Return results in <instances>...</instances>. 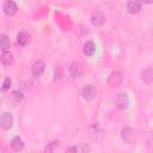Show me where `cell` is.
I'll return each instance as SVG.
<instances>
[{
	"label": "cell",
	"mask_w": 153,
	"mask_h": 153,
	"mask_svg": "<svg viewBox=\"0 0 153 153\" xmlns=\"http://www.w3.org/2000/svg\"><path fill=\"white\" fill-rule=\"evenodd\" d=\"M68 72H69V75H71L73 79H79V78H81V76L84 75V68H82L81 63H79V62H73V63H71Z\"/></svg>",
	"instance_id": "cell-6"
},
{
	"label": "cell",
	"mask_w": 153,
	"mask_h": 153,
	"mask_svg": "<svg viewBox=\"0 0 153 153\" xmlns=\"http://www.w3.org/2000/svg\"><path fill=\"white\" fill-rule=\"evenodd\" d=\"M59 141H51L47 147H45V152H53V151H55V149H57L59 148Z\"/></svg>",
	"instance_id": "cell-19"
},
{
	"label": "cell",
	"mask_w": 153,
	"mask_h": 153,
	"mask_svg": "<svg viewBox=\"0 0 153 153\" xmlns=\"http://www.w3.org/2000/svg\"><path fill=\"white\" fill-rule=\"evenodd\" d=\"M2 11L6 16L13 17L18 11V6L13 0H5L2 4Z\"/></svg>",
	"instance_id": "cell-5"
},
{
	"label": "cell",
	"mask_w": 153,
	"mask_h": 153,
	"mask_svg": "<svg viewBox=\"0 0 153 153\" xmlns=\"http://www.w3.org/2000/svg\"><path fill=\"white\" fill-rule=\"evenodd\" d=\"M141 79L146 84H153V69L152 68H146L141 72Z\"/></svg>",
	"instance_id": "cell-15"
},
{
	"label": "cell",
	"mask_w": 153,
	"mask_h": 153,
	"mask_svg": "<svg viewBox=\"0 0 153 153\" xmlns=\"http://www.w3.org/2000/svg\"><path fill=\"white\" fill-rule=\"evenodd\" d=\"M82 53L86 56H92L96 53V44L92 41H87L82 47Z\"/></svg>",
	"instance_id": "cell-14"
},
{
	"label": "cell",
	"mask_w": 153,
	"mask_h": 153,
	"mask_svg": "<svg viewBox=\"0 0 153 153\" xmlns=\"http://www.w3.org/2000/svg\"><path fill=\"white\" fill-rule=\"evenodd\" d=\"M121 137L123 140L124 143L127 145H131L134 141V129L130 127H124L121 130Z\"/></svg>",
	"instance_id": "cell-7"
},
{
	"label": "cell",
	"mask_w": 153,
	"mask_h": 153,
	"mask_svg": "<svg viewBox=\"0 0 153 153\" xmlns=\"http://www.w3.org/2000/svg\"><path fill=\"white\" fill-rule=\"evenodd\" d=\"M0 60H1V63L6 67H10L13 65L14 62V57L13 55L10 53V51H1V56H0Z\"/></svg>",
	"instance_id": "cell-12"
},
{
	"label": "cell",
	"mask_w": 153,
	"mask_h": 153,
	"mask_svg": "<svg viewBox=\"0 0 153 153\" xmlns=\"http://www.w3.org/2000/svg\"><path fill=\"white\" fill-rule=\"evenodd\" d=\"M23 98H24V94H23V92L19 91V90L12 91L11 94H10V99H11L12 102H14V103H19Z\"/></svg>",
	"instance_id": "cell-18"
},
{
	"label": "cell",
	"mask_w": 153,
	"mask_h": 153,
	"mask_svg": "<svg viewBox=\"0 0 153 153\" xmlns=\"http://www.w3.org/2000/svg\"><path fill=\"white\" fill-rule=\"evenodd\" d=\"M141 2H143V4H153V0H141Z\"/></svg>",
	"instance_id": "cell-21"
},
{
	"label": "cell",
	"mask_w": 153,
	"mask_h": 153,
	"mask_svg": "<svg viewBox=\"0 0 153 153\" xmlns=\"http://www.w3.org/2000/svg\"><path fill=\"white\" fill-rule=\"evenodd\" d=\"M90 22H91V24H92L93 26H96V27L103 26V25L105 24V16H104L102 12L96 11V12H93V13H92Z\"/></svg>",
	"instance_id": "cell-8"
},
{
	"label": "cell",
	"mask_w": 153,
	"mask_h": 153,
	"mask_svg": "<svg viewBox=\"0 0 153 153\" xmlns=\"http://www.w3.org/2000/svg\"><path fill=\"white\" fill-rule=\"evenodd\" d=\"M80 96L86 102H91L97 97V90L94 88V86L92 85H85L81 90H80Z\"/></svg>",
	"instance_id": "cell-1"
},
{
	"label": "cell",
	"mask_w": 153,
	"mask_h": 153,
	"mask_svg": "<svg viewBox=\"0 0 153 153\" xmlns=\"http://www.w3.org/2000/svg\"><path fill=\"white\" fill-rule=\"evenodd\" d=\"M122 81H123V74H122L120 71H115V72H112V73L109 75L108 85H109L110 87L114 88V87H118V86H121Z\"/></svg>",
	"instance_id": "cell-3"
},
{
	"label": "cell",
	"mask_w": 153,
	"mask_h": 153,
	"mask_svg": "<svg viewBox=\"0 0 153 153\" xmlns=\"http://www.w3.org/2000/svg\"><path fill=\"white\" fill-rule=\"evenodd\" d=\"M142 2L141 0H129L127 4V11L130 14H137L141 11Z\"/></svg>",
	"instance_id": "cell-10"
},
{
	"label": "cell",
	"mask_w": 153,
	"mask_h": 153,
	"mask_svg": "<svg viewBox=\"0 0 153 153\" xmlns=\"http://www.w3.org/2000/svg\"><path fill=\"white\" fill-rule=\"evenodd\" d=\"M90 151V147L86 145V143H79V145H75V146H72L69 148H67V152H79V153H85V152H88Z\"/></svg>",
	"instance_id": "cell-16"
},
{
	"label": "cell",
	"mask_w": 153,
	"mask_h": 153,
	"mask_svg": "<svg viewBox=\"0 0 153 153\" xmlns=\"http://www.w3.org/2000/svg\"><path fill=\"white\" fill-rule=\"evenodd\" d=\"M13 122H14V118H13V115L11 112H4V114H1V117H0V127L4 130L11 129L12 126H13Z\"/></svg>",
	"instance_id": "cell-4"
},
{
	"label": "cell",
	"mask_w": 153,
	"mask_h": 153,
	"mask_svg": "<svg viewBox=\"0 0 153 153\" xmlns=\"http://www.w3.org/2000/svg\"><path fill=\"white\" fill-rule=\"evenodd\" d=\"M129 105V98L126 92H118L115 96V106L118 110H126Z\"/></svg>",
	"instance_id": "cell-2"
},
{
	"label": "cell",
	"mask_w": 153,
	"mask_h": 153,
	"mask_svg": "<svg viewBox=\"0 0 153 153\" xmlns=\"http://www.w3.org/2000/svg\"><path fill=\"white\" fill-rule=\"evenodd\" d=\"M10 45H11V41H10L8 36H7V35H5V33H2V35H1V38H0V47H1V51H8Z\"/></svg>",
	"instance_id": "cell-17"
},
{
	"label": "cell",
	"mask_w": 153,
	"mask_h": 153,
	"mask_svg": "<svg viewBox=\"0 0 153 153\" xmlns=\"http://www.w3.org/2000/svg\"><path fill=\"white\" fill-rule=\"evenodd\" d=\"M30 39H31V37H30V35L26 31H20L17 35V43L20 47H25L30 42Z\"/></svg>",
	"instance_id": "cell-13"
},
{
	"label": "cell",
	"mask_w": 153,
	"mask_h": 153,
	"mask_svg": "<svg viewBox=\"0 0 153 153\" xmlns=\"http://www.w3.org/2000/svg\"><path fill=\"white\" fill-rule=\"evenodd\" d=\"M11 85H12V80H11L10 78H5V80H4V82H2V87H1V91H2V92L7 91V90L11 87Z\"/></svg>",
	"instance_id": "cell-20"
},
{
	"label": "cell",
	"mask_w": 153,
	"mask_h": 153,
	"mask_svg": "<svg viewBox=\"0 0 153 153\" xmlns=\"http://www.w3.org/2000/svg\"><path fill=\"white\" fill-rule=\"evenodd\" d=\"M11 148H12L13 151H16V152L23 151V149L25 148V143H24L23 139L19 137V136H14V137L11 140Z\"/></svg>",
	"instance_id": "cell-11"
},
{
	"label": "cell",
	"mask_w": 153,
	"mask_h": 153,
	"mask_svg": "<svg viewBox=\"0 0 153 153\" xmlns=\"http://www.w3.org/2000/svg\"><path fill=\"white\" fill-rule=\"evenodd\" d=\"M45 71V62L43 60H37L32 67H31V73L33 76H39L43 74V72Z\"/></svg>",
	"instance_id": "cell-9"
}]
</instances>
